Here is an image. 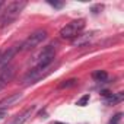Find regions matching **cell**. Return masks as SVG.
Wrapping results in <instances>:
<instances>
[{
    "instance_id": "30bf717a",
    "label": "cell",
    "mask_w": 124,
    "mask_h": 124,
    "mask_svg": "<svg viewBox=\"0 0 124 124\" xmlns=\"http://www.w3.org/2000/svg\"><path fill=\"white\" fill-rule=\"evenodd\" d=\"M93 35H95V32H88V34H80V35H78L75 39H73V45L75 47H80V45H86L88 42H91L92 41V38H93Z\"/></svg>"
},
{
    "instance_id": "52a82bcc",
    "label": "cell",
    "mask_w": 124,
    "mask_h": 124,
    "mask_svg": "<svg viewBox=\"0 0 124 124\" xmlns=\"http://www.w3.org/2000/svg\"><path fill=\"white\" fill-rule=\"evenodd\" d=\"M16 53H19V47H10V48H8L3 54L0 53V70L10 64V61H12V58L16 55Z\"/></svg>"
},
{
    "instance_id": "e0dca14e",
    "label": "cell",
    "mask_w": 124,
    "mask_h": 124,
    "mask_svg": "<svg viewBox=\"0 0 124 124\" xmlns=\"http://www.w3.org/2000/svg\"><path fill=\"white\" fill-rule=\"evenodd\" d=\"M6 114H8V109H0V120L3 117H6Z\"/></svg>"
},
{
    "instance_id": "4fadbf2b",
    "label": "cell",
    "mask_w": 124,
    "mask_h": 124,
    "mask_svg": "<svg viewBox=\"0 0 124 124\" xmlns=\"http://www.w3.org/2000/svg\"><path fill=\"white\" fill-rule=\"evenodd\" d=\"M78 79H69V80H64L63 83H60L58 85V88L60 89H64V88H72V86H76L78 85Z\"/></svg>"
},
{
    "instance_id": "5b68a950",
    "label": "cell",
    "mask_w": 124,
    "mask_h": 124,
    "mask_svg": "<svg viewBox=\"0 0 124 124\" xmlns=\"http://www.w3.org/2000/svg\"><path fill=\"white\" fill-rule=\"evenodd\" d=\"M48 72H50L48 69H37V67H31V69L28 70V73L23 76L22 83H23L25 86H28V85H34V83H37L39 79H42Z\"/></svg>"
},
{
    "instance_id": "d6986e66",
    "label": "cell",
    "mask_w": 124,
    "mask_h": 124,
    "mask_svg": "<svg viewBox=\"0 0 124 124\" xmlns=\"http://www.w3.org/2000/svg\"><path fill=\"white\" fill-rule=\"evenodd\" d=\"M54 124H63V123H54Z\"/></svg>"
},
{
    "instance_id": "5bb4252c",
    "label": "cell",
    "mask_w": 124,
    "mask_h": 124,
    "mask_svg": "<svg viewBox=\"0 0 124 124\" xmlns=\"http://www.w3.org/2000/svg\"><path fill=\"white\" fill-rule=\"evenodd\" d=\"M121 117H123V114L121 112H118V114H115L111 120H109V123L108 124H120V121H121Z\"/></svg>"
},
{
    "instance_id": "3957f363",
    "label": "cell",
    "mask_w": 124,
    "mask_h": 124,
    "mask_svg": "<svg viewBox=\"0 0 124 124\" xmlns=\"http://www.w3.org/2000/svg\"><path fill=\"white\" fill-rule=\"evenodd\" d=\"M85 28V19H76L69 22L66 26H63L60 29V37L63 39H75L78 35H80V32Z\"/></svg>"
},
{
    "instance_id": "2e32d148",
    "label": "cell",
    "mask_w": 124,
    "mask_h": 124,
    "mask_svg": "<svg viewBox=\"0 0 124 124\" xmlns=\"http://www.w3.org/2000/svg\"><path fill=\"white\" fill-rule=\"evenodd\" d=\"M48 5H50V6H53V8H55V9H61V8L64 6V3H63V2H51V0L48 2Z\"/></svg>"
},
{
    "instance_id": "ac0fdd59",
    "label": "cell",
    "mask_w": 124,
    "mask_h": 124,
    "mask_svg": "<svg viewBox=\"0 0 124 124\" xmlns=\"http://www.w3.org/2000/svg\"><path fill=\"white\" fill-rule=\"evenodd\" d=\"M2 6H5V2H3V0H0V8H2Z\"/></svg>"
},
{
    "instance_id": "8992f818",
    "label": "cell",
    "mask_w": 124,
    "mask_h": 124,
    "mask_svg": "<svg viewBox=\"0 0 124 124\" xmlns=\"http://www.w3.org/2000/svg\"><path fill=\"white\" fill-rule=\"evenodd\" d=\"M15 72H16V67L12 66V64H9V66H6L5 69L0 70V89H3V88L13 79Z\"/></svg>"
},
{
    "instance_id": "277c9868",
    "label": "cell",
    "mask_w": 124,
    "mask_h": 124,
    "mask_svg": "<svg viewBox=\"0 0 124 124\" xmlns=\"http://www.w3.org/2000/svg\"><path fill=\"white\" fill-rule=\"evenodd\" d=\"M45 38H47V31H45V29H37V31H34L31 35H28V38L19 45V51H29V50H34V48L38 47Z\"/></svg>"
},
{
    "instance_id": "7a4b0ae2",
    "label": "cell",
    "mask_w": 124,
    "mask_h": 124,
    "mask_svg": "<svg viewBox=\"0 0 124 124\" xmlns=\"http://www.w3.org/2000/svg\"><path fill=\"white\" fill-rule=\"evenodd\" d=\"M55 58V47L53 44L44 47L32 60V67L37 69H50L51 63Z\"/></svg>"
},
{
    "instance_id": "7c38bea8",
    "label": "cell",
    "mask_w": 124,
    "mask_h": 124,
    "mask_svg": "<svg viewBox=\"0 0 124 124\" xmlns=\"http://www.w3.org/2000/svg\"><path fill=\"white\" fill-rule=\"evenodd\" d=\"M107 72L105 70H96V72H93L92 73V78L96 80V82H104L105 79H107Z\"/></svg>"
},
{
    "instance_id": "ba28073f",
    "label": "cell",
    "mask_w": 124,
    "mask_h": 124,
    "mask_svg": "<svg viewBox=\"0 0 124 124\" xmlns=\"http://www.w3.org/2000/svg\"><path fill=\"white\" fill-rule=\"evenodd\" d=\"M22 98H23V93H21V92L12 93V95H9V96L3 98L2 101H0V109H6V108L12 107L13 104H16V102H18V101H21Z\"/></svg>"
},
{
    "instance_id": "6da1fadb",
    "label": "cell",
    "mask_w": 124,
    "mask_h": 124,
    "mask_svg": "<svg viewBox=\"0 0 124 124\" xmlns=\"http://www.w3.org/2000/svg\"><path fill=\"white\" fill-rule=\"evenodd\" d=\"M26 6V2H12L6 6L5 12L2 13V16H0V28H6L9 25H12L18 18L19 15L22 13L23 8Z\"/></svg>"
},
{
    "instance_id": "9c48e42d",
    "label": "cell",
    "mask_w": 124,
    "mask_h": 124,
    "mask_svg": "<svg viewBox=\"0 0 124 124\" xmlns=\"http://www.w3.org/2000/svg\"><path fill=\"white\" fill-rule=\"evenodd\" d=\"M34 109H35V107H29V108L23 109V111H22L21 114L15 115V117L12 118V121H10L9 124H23L25 121H28V120H29V117L32 115Z\"/></svg>"
},
{
    "instance_id": "8fae6325",
    "label": "cell",
    "mask_w": 124,
    "mask_h": 124,
    "mask_svg": "<svg viewBox=\"0 0 124 124\" xmlns=\"http://www.w3.org/2000/svg\"><path fill=\"white\" fill-rule=\"evenodd\" d=\"M121 101H123V93H121V92H118V93H111V95L107 98V101H105V102H107L108 105H111V104H112V105H115V104H118V102H121Z\"/></svg>"
},
{
    "instance_id": "9a60e30c",
    "label": "cell",
    "mask_w": 124,
    "mask_h": 124,
    "mask_svg": "<svg viewBox=\"0 0 124 124\" xmlns=\"http://www.w3.org/2000/svg\"><path fill=\"white\" fill-rule=\"evenodd\" d=\"M88 101H89V95H85V96H82V98L78 101V105H79V107H85V105L88 104Z\"/></svg>"
}]
</instances>
